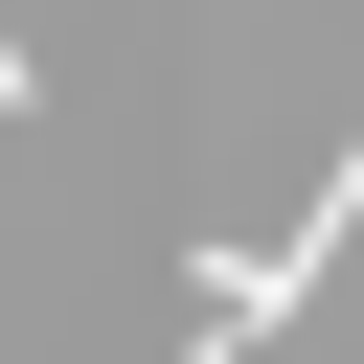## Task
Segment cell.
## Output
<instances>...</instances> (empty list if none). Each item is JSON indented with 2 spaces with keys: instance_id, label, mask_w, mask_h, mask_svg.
I'll return each mask as SVG.
<instances>
[{
  "instance_id": "obj_2",
  "label": "cell",
  "mask_w": 364,
  "mask_h": 364,
  "mask_svg": "<svg viewBox=\"0 0 364 364\" xmlns=\"http://www.w3.org/2000/svg\"><path fill=\"white\" fill-rule=\"evenodd\" d=\"M0 114H46V46H23V23H0Z\"/></svg>"
},
{
  "instance_id": "obj_1",
  "label": "cell",
  "mask_w": 364,
  "mask_h": 364,
  "mask_svg": "<svg viewBox=\"0 0 364 364\" xmlns=\"http://www.w3.org/2000/svg\"><path fill=\"white\" fill-rule=\"evenodd\" d=\"M341 228H364V136L318 159V205H296V228H250V250H205V296H182V364H250V341H273V318L318 296V250H341Z\"/></svg>"
}]
</instances>
